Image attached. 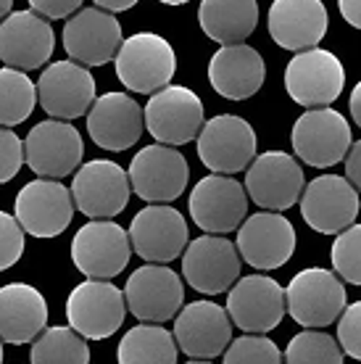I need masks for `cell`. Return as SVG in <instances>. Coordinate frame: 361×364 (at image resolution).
Instances as JSON below:
<instances>
[{"label": "cell", "instance_id": "obj_1", "mask_svg": "<svg viewBox=\"0 0 361 364\" xmlns=\"http://www.w3.org/2000/svg\"><path fill=\"white\" fill-rule=\"evenodd\" d=\"M114 64L119 82L126 90L153 95L172 82L177 72V53L166 37L156 32H137L122 43Z\"/></svg>", "mask_w": 361, "mask_h": 364}, {"label": "cell", "instance_id": "obj_2", "mask_svg": "<svg viewBox=\"0 0 361 364\" xmlns=\"http://www.w3.org/2000/svg\"><path fill=\"white\" fill-rule=\"evenodd\" d=\"M132 256L129 232L114 219H87L72 240V262L87 280H114Z\"/></svg>", "mask_w": 361, "mask_h": 364}, {"label": "cell", "instance_id": "obj_3", "mask_svg": "<svg viewBox=\"0 0 361 364\" xmlns=\"http://www.w3.org/2000/svg\"><path fill=\"white\" fill-rule=\"evenodd\" d=\"M288 314L306 330L327 328L345 311V285L330 269L308 267L301 269L285 288Z\"/></svg>", "mask_w": 361, "mask_h": 364}, {"label": "cell", "instance_id": "obj_4", "mask_svg": "<svg viewBox=\"0 0 361 364\" xmlns=\"http://www.w3.org/2000/svg\"><path fill=\"white\" fill-rule=\"evenodd\" d=\"M345 87V69L333 50L311 48L285 66V90L303 109H330Z\"/></svg>", "mask_w": 361, "mask_h": 364}, {"label": "cell", "instance_id": "obj_5", "mask_svg": "<svg viewBox=\"0 0 361 364\" xmlns=\"http://www.w3.org/2000/svg\"><path fill=\"white\" fill-rule=\"evenodd\" d=\"M290 143L303 164L327 169L340 164L351 151V124L335 109H308L296 119Z\"/></svg>", "mask_w": 361, "mask_h": 364}, {"label": "cell", "instance_id": "obj_6", "mask_svg": "<svg viewBox=\"0 0 361 364\" xmlns=\"http://www.w3.org/2000/svg\"><path fill=\"white\" fill-rule=\"evenodd\" d=\"M145 129L161 146H185L206 124L203 100L185 85H169L145 103Z\"/></svg>", "mask_w": 361, "mask_h": 364}, {"label": "cell", "instance_id": "obj_7", "mask_svg": "<svg viewBox=\"0 0 361 364\" xmlns=\"http://www.w3.org/2000/svg\"><path fill=\"white\" fill-rule=\"evenodd\" d=\"M126 314L124 291L111 280H85L66 299L69 328L87 341L111 338L122 328Z\"/></svg>", "mask_w": 361, "mask_h": 364}, {"label": "cell", "instance_id": "obj_8", "mask_svg": "<svg viewBox=\"0 0 361 364\" xmlns=\"http://www.w3.org/2000/svg\"><path fill=\"white\" fill-rule=\"evenodd\" d=\"M306 180L296 156L285 151H266L253 159L245 172V193L264 211H288L303 196Z\"/></svg>", "mask_w": 361, "mask_h": 364}, {"label": "cell", "instance_id": "obj_9", "mask_svg": "<svg viewBox=\"0 0 361 364\" xmlns=\"http://www.w3.org/2000/svg\"><path fill=\"white\" fill-rule=\"evenodd\" d=\"M190 217L208 235H225L240 230L248 219V193L245 185L227 174H208L195 182L190 193Z\"/></svg>", "mask_w": 361, "mask_h": 364}, {"label": "cell", "instance_id": "obj_10", "mask_svg": "<svg viewBox=\"0 0 361 364\" xmlns=\"http://www.w3.org/2000/svg\"><path fill=\"white\" fill-rule=\"evenodd\" d=\"M288 311L285 288L274 277L248 274L227 291V314L248 336H264L282 322Z\"/></svg>", "mask_w": 361, "mask_h": 364}, {"label": "cell", "instance_id": "obj_11", "mask_svg": "<svg viewBox=\"0 0 361 364\" xmlns=\"http://www.w3.org/2000/svg\"><path fill=\"white\" fill-rule=\"evenodd\" d=\"M256 132L243 117L219 114L208 119L198 135V159L214 174L243 172L256 159Z\"/></svg>", "mask_w": 361, "mask_h": 364}, {"label": "cell", "instance_id": "obj_12", "mask_svg": "<svg viewBox=\"0 0 361 364\" xmlns=\"http://www.w3.org/2000/svg\"><path fill=\"white\" fill-rule=\"evenodd\" d=\"M85 143L74 124L61 119H45L29 129L24 140V161L43 180H61L82 164Z\"/></svg>", "mask_w": 361, "mask_h": 364}, {"label": "cell", "instance_id": "obj_13", "mask_svg": "<svg viewBox=\"0 0 361 364\" xmlns=\"http://www.w3.org/2000/svg\"><path fill=\"white\" fill-rule=\"evenodd\" d=\"M132 193L129 174L109 159H92L74 172V206L87 219H114L126 209Z\"/></svg>", "mask_w": 361, "mask_h": 364}, {"label": "cell", "instance_id": "obj_14", "mask_svg": "<svg viewBox=\"0 0 361 364\" xmlns=\"http://www.w3.org/2000/svg\"><path fill=\"white\" fill-rule=\"evenodd\" d=\"M240 251L222 235H200L182 254V277L193 291L217 296L240 280Z\"/></svg>", "mask_w": 361, "mask_h": 364}, {"label": "cell", "instance_id": "obj_15", "mask_svg": "<svg viewBox=\"0 0 361 364\" xmlns=\"http://www.w3.org/2000/svg\"><path fill=\"white\" fill-rule=\"evenodd\" d=\"M126 309L143 325H161L174 319L185 304V285L180 274L166 264H145L129 274L124 285Z\"/></svg>", "mask_w": 361, "mask_h": 364}, {"label": "cell", "instance_id": "obj_16", "mask_svg": "<svg viewBox=\"0 0 361 364\" xmlns=\"http://www.w3.org/2000/svg\"><path fill=\"white\" fill-rule=\"evenodd\" d=\"M359 209V191L340 174H319L301 196V217L322 235H340L356 222Z\"/></svg>", "mask_w": 361, "mask_h": 364}, {"label": "cell", "instance_id": "obj_17", "mask_svg": "<svg viewBox=\"0 0 361 364\" xmlns=\"http://www.w3.org/2000/svg\"><path fill=\"white\" fill-rule=\"evenodd\" d=\"M37 103L48 117L61 122L87 117L95 103V77L72 58L55 61L37 80Z\"/></svg>", "mask_w": 361, "mask_h": 364}, {"label": "cell", "instance_id": "obj_18", "mask_svg": "<svg viewBox=\"0 0 361 364\" xmlns=\"http://www.w3.org/2000/svg\"><path fill=\"white\" fill-rule=\"evenodd\" d=\"M74 209V196L66 185L37 177L18 191L14 217L27 235L55 237L72 225Z\"/></svg>", "mask_w": 361, "mask_h": 364}, {"label": "cell", "instance_id": "obj_19", "mask_svg": "<svg viewBox=\"0 0 361 364\" xmlns=\"http://www.w3.org/2000/svg\"><path fill=\"white\" fill-rule=\"evenodd\" d=\"M132 191L148 203H169L177 200L188 188L190 166L188 159L172 146H145L137 151L129 164Z\"/></svg>", "mask_w": 361, "mask_h": 364}, {"label": "cell", "instance_id": "obj_20", "mask_svg": "<svg viewBox=\"0 0 361 364\" xmlns=\"http://www.w3.org/2000/svg\"><path fill=\"white\" fill-rule=\"evenodd\" d=\"M129 243L148 264H166L188 248V222L166 203H148L129 225Z\"/></svg>", "mask_w": 361, "mask_h": 364}, {"label": "cell", "instance_id": "obj_21", "mask_svg": "<svg viewBox=\"0 0 361 364\" xmlns=\"http://www.w3.org/2000/svg\"><path fill=\"white\" fill-rule=\"evenodd\" d=\"M237 251L253 269H280L296 251V228L277 211H259L245 219L237 230Z\"/></svg>", "mask_w": 361, "mask_h": 364}, {"label": "cell", "instance_id": "obj_22", "mask_svg": "<svg viewBox=\"0 0 361 364\" xmlns=\"http://www.w3.org/2000/svg\"><path fill=\"white\" fill-rule=\"evenodd\" d=\"M124 43L122 24L103 9H82L63 24V50L82 66H103L117 58Z\"/></svg>", "mask_w": 361, "mask_h": 364}, {"label": "cell", "instance_id": "obj_23", "mask_svg": "<svg viewBox=\"0 0 361 364\" xmlns=\"http://www.w3.org/2000/svg\"><path fill=\"white\" fill-rule=\"evenodd\" d=\"M53 50V27L35 11H14L0 21V61L9 69L16 72L40 69L48 64Z\"/></svg>", "mask_w": 361, "mask_h": 364}, {"label": "cell", "instance_id": "obj_24", "mask_svg": "<svg viewBox=\"0 0 361 364\" xmlns=\"http://www.w3.org/2000/svg\"><path fill=\"white\" fill-rule=\"evenodd\" d=\"M174 341L190 359H214L232 343V319L214 301H193L174 319Z\"/></svg>", "mask_w": 361, "mask_h": 364}, {"label": "cell", "instance_id": "obj_25", "mask_svg": "<svg viewBox=\"0 0 361 364\" xmlns=\"http://www.w3.org/2000/svg\"><path fill=\"white\" fill-rule=\"evenodd\" d=\"M145 127V111L126 92H106L95 98L87 114L90 140L103 151H126L140 140Z\"/></svg>", "mask_w": 361, "mask_h": 364}, {"label": "cell", "instance_id": "obj_26", "mask_svg": "<svg viewBox=\"0 0 361 364\" xmlns=\"http://www.w3.org/2000/svg\"><path fill=\"white\" fill-rule=\"evenodd\" d=\"M327 24L330 16L322 0H274L266 16L271 40L293 53L319 46L327 35Z\"/></svg>", "mask_w": 361, "mask_h": 364}, {"label": "cell", "instance_id": "obj_27", "mask_svg": "<svg viewBox=\"0 0 361 364\" xmlns=\"http://www.w3.org/2000/svg\"><path fill=\"white\" fill-rule=\"evenodd\" d=\"M266 64L256 48L222 46L208 61V82L227 100H245L262 90Z\"/></svg>", "mask_w": 361, "mask_h": 364}, {"label": "cell", "instance_id": "obj_28", "mask_svg": "<svg viewBox=\"0 0 361 364\" xmlns=\"http://www.w3.org/2000/svg\"><path fill=\"white\" fill-rule=\"evenodd\" d=\"M48 328V301L27 282H9L0 288V341L21 346L35 343Z\"/></svg>", "mask_w": 361, "mask_h": 364}, {"label": "cell", "instance_id": "obj_29", "mask_svg": "<svg viewBox=\"0 0 361 364\" xmlns=\"http://www.w3.org/2000/svg\"><path fill=\"white\" fill-rule=\"evenodd\" d=\"M198 24L219 46H240L259 24L256 0H200Z\"/></svg>", "mask_w": 361, "mask_h": 364}, {"label": "cell", "instance_id": "obj_30", "mask_svg": "<svg viewBox=\"0 0 361 364\" xmlns=\"http://www.w3.org/2000/svg\"><path fill=\"white\" fill-rule=\"evenodd\" d=\"M177 341L161 325H137L119 341V364H177Z\"/></svg>", "mask_w": 361, "mask_h": 364}, {"label": "cell", "instance_id": "obj_31", "mask_svg": "<svg viewBox=\"0 0 361 364\" xmlns=\"http://www.w3.org/2000/svg\"><path fill=\"white\" fill-rule=\"evenodd\" d=\"M32 364H90L87 341L72 328H45L43 336L32 343Z\"/></svg>", "mask_w": 361, "mask_h": 364}, {"label": "cell", "instance_id": "obj_32", "mask_svg": "<svg viewBox=\"0 0 361 364\" xmlns=\"http://www.w3.org/2000/svg\"><path fill=\"white\" fill-rule=\"evenodd\" d=\"M37 106V85L27 72L0 69V127H16L32 117Z\"/></svg>", "mask_w": 361, "mask_h": 364}, {"label": "cell", "instance_id": "obj_33", "mask_svg": "<svg viewBox=\"0 0 361 364\" xmlns=\"http://www.w3.org/2000/svg\"><path fill=\"white\" fill-rule=\"evenodd\" d=\"M343 356L338 338L322 330H303L285 348V364H343Z\"/></svg>", "mask_w": 361, "mask_h": 364}, {"label": "cell", "instance_id": "obj_34", "mask_svg": "<svg viewBox=\"0 0 361 364\" xmlns=\"http://www.w3.org/2000/svg\"><path fill=\"white\" fill-rule=\"evenodd\" d=\"M330 259H333V269L340 280L361 285V225H351L335 237Z\"/></svg>", "mask_w": 361, "mask_h": 364}, {"label": "cell", "instance_id": "obj_35", "mask_svg": "<svg viewBox=\"0 0 361 364\" xmlns=\"http://www.w3.org/2000/svg\"><path fill=\"white\" fill-rule=\"evenodd\" d=\"M225 364H285V354L266 336H243L230 343Z\"/></svg>", "mask_w": 361, "mask_h": 364}, {"label": "cell", "instance_id": "obj_36", "mask_svg": "<svg viewBox=\"0 0 361 364\" xmlns=\"http://www.w3.org/2000/svg\"><path fill=\"white\" fill-rule=\"evenodd\" d=\"M24 254V230L14 214L0 211V272L11 269Z\"/></svg>", "mask_w": 361, "mask_h": 364}, {"label": "cell", "instance_id": "obj_37", "mask_svg": "<svg viewBox=\"0 0 361 364\" xmlns=\"http://www.w3.org/2000/svg\"><path fill=\"white\" fill-rule=\"evenodd\" d=\"M338 343L343 348V354L361 362V301H353L351 306H345L338 319Z\"/></svg>", "mask_w": 361, "mask_h": 364}, {"label": "cell", "instance_id": "obj_38", "mask_svg": "<svg viewBox=\"0 0 361 364\" xmlns=\"http://www.w3.org/2000/svg\"><path fill=\"white\" fill-rule=\"evenodd\" d=\"M24 164V140L9 127H0V185L11 182Z\"/></svg>", "mask_w": 361, "mask_h": 364}, {"label": "cell", "instance_id": "obj_39", "mask_svg": "<svg viewBox=\"0 0 361 364\" xmlns=\"http://www.w3.org/2000/svg\"><path fill=\"white\" fill-rule=\"evenodd\" d=\"M29 11L40 14L43 18H66L82 11V0H27Z\"/></svg>", "mask_w": 361, "mask_h": 364}, {"label": "cell", "instance_id": "obj_40", "mask_svg": "<svg viewBox=\"0 0 361 364\" xmlns=\"http://www.w3.org/2000/svg\"><path fill=\"white\" fill-rule=\"evenodd\" d=\"M345 180L351 182L356 191H361V140H356L345 156Z\"/></svg>", "mask_w": 361, "mask_h": 364}, {"label": "cell", "instance_id": "obj_41", "mask_svg": "<svg viewBox=\"0 0 361 364\" xmlns=\"http://www.w3.org/2000/svg\"><path fill=\"white\" fill-rule=\"evenodd\" d=\"M338 9L351 27L361 29V0H338Z\"/></svg>", "mask_w": 361, "mask_h": 364}, {"label": "cell", "instance_id": "obj_42", "mask_svg": "<svg viewBox=\"0 0 361 364\" xmlns=\"http://www.w3.org/2000/svg\"><path fill=\"white\" fill-rule=\"evenodd\" d=\"M92 3H95V9H103L109 11V14H119V11H129L140 0H92Z\"/></svg>", "mask_w": 361, "mask_h": 364}, {"label": "cell", "instance_id": "obj_43", "mask_svg": "<svg viewBox=\"0 0 361 364\" xmlns=\"http://www.w3.org/2000/svg\"><path fill=\"white\" fill-rule=\"evenodd\" d=\"M348 109H351L353 122L361 127V80L356 82V87H353V92H351V98H348Z\"/></svg>", "mask_w": 361, "mask_h": 364}, {"label": "cell", "instance_id": "obj_44", "mask_svg": "<svg viewBox=\"0 0 361 364\" xmlns=\"http://www.w3.org/2000/svg\"><path fill=\"white\" fill-rule=\"evenodd\" d=\"M11 9H14V0H0V21L14 14Z\"/></svg>", "mask_w": 361, "mask_h": 364}, {"label": "cell", "instance_id": "obj_45", "mask_svg": "<svg viewBox=\"0 0 361 364\" xmlns=\"http://www.w3.org/2000/svg\"><path fill=\"white\" fill-rule=\"evenodd\" d=\"M158 3H166V6H185L190 0H158Z\"/></svg>", "mask_w": 361, "mask_h": 364}, {"label": "cell", "instance_id": "obj_46", "mask_svg": "<svg viewBox=\"0 0 361 364\" xmlns=\"http://www.w3.org/2000/svg\"><path fill=\"white\" fill-rule=\"evenodd\" d=\"M185 364H214V362H198V359H193V362H185Z\"/></svg>", "mask_w": 361, "mask_h": 364}, {"label": "cell", "instance_id": "obj_47", "mask_svg": "<svg viewBox=\"0 0 361 364\" xmlns=\"http://www.w3.org/2000/svg\"><path fill=\"white\" fill-rule=\"evenodd\" d=\"M0 364H3V341H0Z\"/></svg>", "mask_w": 361, "mask_h": 364}]
</instances>
